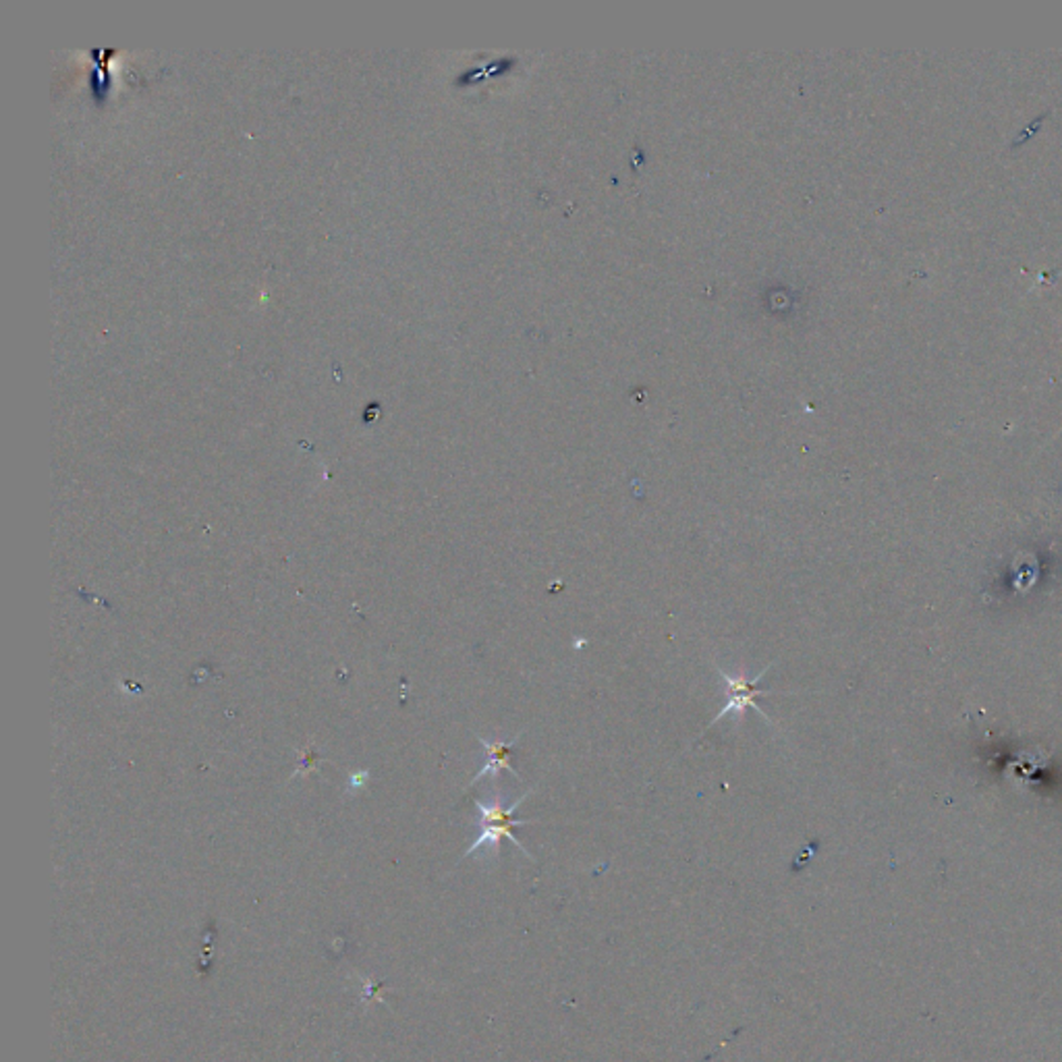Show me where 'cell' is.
<instances>
[{"mask_svg":"<svg viewBox=\"0 0 1062 1062\" xmlns=\"http://www.w3.org/2000/svg\"><path fill=\"white\" fill-rule=\"evenodd\" d=\"M523 733L517 734L515 739L511 741H485V739H480V743L484 745L485 753H488V762H485L484 768L473 777V782L482 781L484 777H497L500 770H507L515 777L519 781V774L515 772V768L511 765V760H513V748L519 743V737Z\"/></svg>","mask_w":1062,"mask_h":1062,"instance_id":"cell-3","label":"cell"},{"mask_svg":"<svg viewBox=\"0 0 1062 1062\" xmlns=\"http://www.w3.org/2000/svg\"><path fill=\"white\" fill-rule=\"evenodd\" d=\"M365 781H368V772H355V774L349 779V784L358 789V787H361Z\"/></svg>","mask_w":1062,"mask_h":1062,"instance_id":"cell-4","label":"cell"},{"mask_svg":"<svg viewBox=\"0 0 1062 1062\" xmlns=\"http://www.w3.org/2000/svg\"><path fill=\"white\" fill-rule=\"evenodd\" d=\"M530 795L531 791L523 796H519L515 803H511V805L504 803V799H502L500 793H497L494 799L488 801V803H484V801H475V805H478V810H480V815H482V822H480V824H482V832H480V836L471 843V846L465 851V855H471V853L480 851L482 846L492 849V851L499 855L500 841H502V839H509L511 843H515L517 849L523 851V855H528L531 860L530 851L523 846V843H519V839L513 834V830H515L517 826H528V824H531V820H517L515 815H513V813L517 812V808Z\"/></svg>","mask_w":1062,"mask_h":1062,"instance_id":"cell-1","label":"cell"},{"mask_svg":"<svg viewBox=\"0 0 1062 1062\" xmlns=\"http://www.w3.org/2000/svg\"><path fill=\"white\" fill-rule=\"evenodd\" d=\"M770 669H772V664H768L764 671L760 672L755 679H748L745 671H739V674H734L733 677V674L722 671L719 664H717L719 677L724 681L727 691H729V702H727V705H722V710L717 714V719L710 722V727H714L717 722H720V719H724V717H729V714H734L737 719L743 720L745 719V710H750V708L751 710H755L768 724H772V720L765 717L764 710L755 702V698H760V695H765V698L774 695V691H764V689L758 688V683L764 679L765 672L770 671Z\"/></svg>","mask_w":1062,"mask_h":1062,"instance_id":"cell-2","label":"cell"}]
</instances>
